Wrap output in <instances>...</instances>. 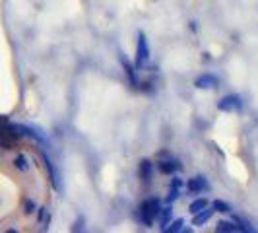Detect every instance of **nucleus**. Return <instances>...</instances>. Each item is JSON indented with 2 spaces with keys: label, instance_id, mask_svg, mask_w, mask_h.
<instances>
[{
  "label": "nucleus",
  "instance_id": "nucleus-6",
  "mask_svg": "<svg viewBox=\"0 0 258 233\" xmlns=\"http://www.w3.org/2000/svg\"><path fill=\"white\" fill-rule=\"evenodd\" d=\"M214 212H216L214 208H210V210H208V208H204V210L196 212V214H194L192 223H194V225H204V223H206V221L212 218V214H214Z\"/></svg>",
  "mask_w": 258,
  "mask_h": 233
},
{
  "label": "nucleus",
  "instance_id": "nucleus-7",
  "mask_svg": "<svg viewBox=\"0 0 258 233\" xmlns=\"http://www.w3.org/2000/svg\"><path fill=\"white\" fill-rule=\"evenodd\" d=\"M171 216H173V208H171V206H161L159 214H157V220H159V225H161V229H165V227L169 225V221H171Z\"/></svg>",
  "mask_w": 258,
  "mask_h": 233
},
{
  "label": "nucleus",
  "instance_id": "nucleus-14",
  "mask_svg": "<svg viewBox=\"0 0 258 233\" xmlns=\"http://www.w3.org/2000/svg\"><path fill=\"white\" fill-rule=\"evenodd\" d=\"M204 208H208V202L202 200V198H198V200H194L192 204H190V212L196 214V212H200V210H204Z\"/></svg>",
  "mask_w": 258,
  "mask_h": 233
},
{
  "label": "nucleus",
  "instance_id": "nucleus-17",
  "mask_svg": "<svg viewBox=\"0 0 258 233\" xmlns=\"http://www.w3.org/2000/svg\"><path fill=\"white\" fill-rule=\"evenodd\" d=\"M237 223H239V229H245V231H254V227L248 223L246 220H243V218H237Z\"/></svg>",
  "mask_w": 258,
  "mask_h": 233
},
{
  "label": "nucleus",
  "instance_id": "nucleus-2",
  "mask_svg": "<svg viewBox=\"0 0 258 233\" xmlns=\"http://www.w3.org/2000/svg\"><path fill=\"white\" fill-rule=\"evenodd\" d=\"M150 61V47H148V41L142 31L138 33V45H136V66L144 68Z\"/></svg>",
  "mask_w": 258,
  "mask_h": 233
},
{
  "label": "nucleus",
  "instance_id": "nucleus-10",
  "mask_svg": "<svg viewBox=\"0 0 258 233\" xmlns=\"http://www.w3.org/2000/svg\"><path fill=\"white\" fill-rule=\"evenodd\" d=\"M140 177H142L144 183L152 181V163L148 159H144L142 165H140Z\"/></svg>",
  "mask_w": 258,
  "mask_h": 233
},
{
  "label": "nucleus",
  "instance_id": "nucleus-1",
  "mask_svg": "<svg viewBox=\"0 0 258 233\" xmlns=\"http://www.w3.org/2000/svg\"><path fill=\"white\" fill-rule=\"evenodd\" d=\"M26 132L0 127V231L45 229V159L24 140Z\"/></svg>",
  "mask_w": 258,
  "mask_h": 233
},
{
  "label": "nucleus",
  "instance_id": "nucleus-4",
  "mask_svg": "<svg viewBox=\"0 0 258 233\" xmlns=\"http://www.w3.org/2000/svg\"><path fill=\"white\" fill-rule=\"evenodd\" d=\"M194 86H196L198 90H212V88L218 86V78L212 76V74H202V76L196 78Z\"/></svg>",
  "mask_w": 258,
  "mask_h": 233
},
{
  "label": "nucleus",
  "instance_id": "nucleus-15",
  "mask_svg": "<svg viewBox=\"0 0 258 233\" xmlns=\"http://www.w3.org/2000/svg\"><path fill=\"white\" fill-rule=\"evenodd\" d=\"M182 225H184V221H182V220H175L173 223H171V227H165L163 231H167V233H177V231H181V229H182Z\"/></svg>",
  "mask_w": 258,
  "mask_h": 233
},
{
  "label": "nucleus",
  "instance_id": "nucleus-8",
  "mask_svg": "<svg viewBox=\"0 0 258 233\" xmlns=\"http://www.w3.org/2000/svg\"><path fill=\"white\" fill-rule=\"evenodd\" d=\"M181 189H182V179L175 177V179L171 181V189H169V198H167L169 202H173V200H177V198H179Z\"/></svg>",
  "mask_w": 258,
  "mask_h": 233
},
{
  "label": "nucleus",
  "instance_id": "nucleus-3",
  "mask_svg": "<svg viewBox=\"0 0 258 233\" xmlns=\"http://www.w3.org/2000/svg\"><path fill=\"white\" fill-rule=\"evenodd\" d=\"M218 109L223 113H239L243 109V101H241L239 95H225L223 99H220Z\"/></svg>",
  "mask_w": 258,
  "mask_h": 233
},
{
  "label": "nucleus",
  "instance_id": "nucleus-12",
  "mask_svg": "<svg viewBox=\"0 0 258 233\" xmlns=\"http://www.w3.org/2000/svg\"><path fill=\"white\" fill-rule=\"evenodd\" d=\"M216 231H227V233H233V231H239V227L235 225V223H231V221H220L218 225H216Z\"/></svg>",
  "mask_w": 258,
  "mask_h": 233
},
{
  "label": "nucleus",
  "instance_id": "nucleus-16",
  "mask_svg": "<svg viewBox=\"0 0 258 233\" xmlns=\"http://www.w3.org/2000/svg\"><path fill=\"white\" fill-rule=\"evenodd\" d=\"M120 61H122V65H124V68H126V74H128L130 82H132V84H136L138 80H136V76H134V72H132V66L128 65V61H126L124 56H120Z\"/></svg>",
  "mask_w": 258,
  "mask_h": 233
},
{
  "label": "nucleus",
  "instance_id": "nucleus-5",
  "mask_svg": "<svg viewBox=\"0 0 258 233\" xmlns=\"http://www.w3.org/2000/svg\"><path fill=\"white\" fill-rule=\"evenodd\" d=\"M206 189H208V183L204 177H192L188 181V191H190V194H200L202 191H206Z\"/></svg>",
  "mask_w": 258,
  "mask_h": 233
},
{
  "label": "nucleus",
  "instance_id": "nucleus-9",
  "mask_svg": "<svg viewBox=\"0 0 258 233\" xmlns=\"http://www.w3.org/2000/svg\"><path fill=\"white\" fill-rule=\"evenodd\" d=\"M182 165L177 161V159H167V161H161L159 163V169L163 171V173H175V171H179Z\"/></svg>",
  "mask_w": 258,
  "mask_h": 233
},
{
  "label": "nucleus",
  "instance_id": "nucleus-11",
  "mask_svg": "<svg viewBox=\"0 0 258 233\" xmlns=\"http://www.w3.org/2000/svg\"><path fill=\"white\" fill-rule=\"evenodd\" d=\"M140 220H142V223L144 225H152L154 223V216L150 214V210H148V206H146V202H144L142 206H140Z\"/></svg>",
  "mask_w": 258,
  "mask_h": 233
},
{
  "label": "nucleus",
  "instance_id": "nucleus-13",
  "mask_svg": "<svg viewBox=\"0 0 258 233\" xmlns=\"http://www.w3.org/2000/svg\"><path fill=\"white\" fill-rule=\"evenodd\" d=\"M212 208H214L216 212H221V214H229V212H231V206H229V204H225L223 200H214Z\"/></svg>",
  "mask_w": 258,
  "mask_h": 233
}]
</instances>
